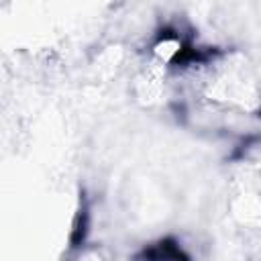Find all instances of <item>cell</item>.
<instances>
[{
	"label": "cell",
	"instance_id": "4",
	"mask_svg": "<svg viewBox=\"0 0 261 261\" xmlns=\"http://www.w3.org/2000/svg\"><path fill=\"white\" fill-rule=\"evenodd\" d=\"M257 143H261V135H245L237 145H234V149H232V153H230V161H241V159H245L247 157V153L257 145Z\"/></svg>",
	"mask_w": 261,
	"mask_h": 261
},
{
	"label": "cell",
	"instance_id": "6",
	"mask_svg": "<svg viewBox=\"0 0 261 261\" xmlns=\"http://www.w3.org/2000/svg\"><path fill=\"white\" fill-rule=\"evenodd\" d=\"M255 118H259V120H261V106L255 110Z\"/></svg>",
	"mask_w": 261,
	"mask_h": 261
},
{
	"label": "cell",
	"instance_id": "5",
	"mask_svg": "<svg viewBox=\"0 0 261 261\" xmlns=\"http://www.w3.org/2000/svg\"><path fill=\"white\" fill-rule=\"evenodd\" d=\"M184 37H181V33H179V29H175L173 24H163V27H159L157 31H155V37H153V47H157V45H165V43H171V41H175V43H179Z\"/></svg>",
	"mask_w": 261,
	"mask_h": 261
},
{
	"label": "cell",
	"instance_id": "2",
	"mask_svg": "<svg viewBox=\"0 0 261 261\" xmlns=\"http://www.w3.org/2000/svg\"><path fill=\"white\" fill-rule=\"evenodd\" d=\"M133 261H192V257L175 237H161L159 241L139 249L133 255Z\"/></svg>",
	"mask_w": 261,
	"mask_h": 261
},
{
	"label": "cell",
	"instance_id": "1",
	"mask_svg": "<svg viewBox=\"0 0 261 261\" xmlns=\"http://www.w3.org/2000/svg\"><path fill=\"white\" fill-rule=\"evenodd\" d=\"M222 55L220 47H200L192 39H181L177 49L173 51L169 65L175 69H184L190 65H206Z\"/></svg>",
	"mask_w": 261,
	"mask_h": 261
},
{
	"label": "cell",
	"instance_id": "3",
	"mask_svg": "<svg viewBox=\"0 0 261 261\" xmlns=\"http://www.w3.org/2000/svg\"><path fill=\"white\" fill-rule=\"evenodd\" d=\"M90 224H92V214H90V202L86 192L80 194V206L75 210L73 222H71V230H69V249L77 251L86 245L88 237H90Z\"/></svg>",
	"mask_w": 261,
	"mask_h": 261
}]
</instances>
